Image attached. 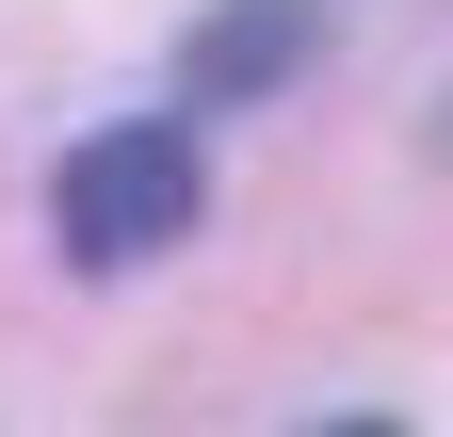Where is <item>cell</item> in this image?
<instances>
[{"mask_svg":"<svg viewBox=\"0 0 453 437\" xmlns=\"http://www.w3.org/2000/svg\"><path fill=\"white\" fill-rule=\"evenodd\" d=\"M195 195H211V162L179 114H130V130H97L65 162V195H49V227H65L81 276H146L162 243H195Z\"/></svg>","mask_w":453,"mask_h":437,"instance_id":"cell-1","label":"cell"},{"mask_svg":"<svg viewBox=\"0 0 453 437\" xmlns=\"http://www.w3.org/2000/svg\"><path fill=\"white\" fill-rule=\"evenodd\" d=\"M308 65H324V0H211L195 49H179V97L195 114H243V97L308 81Z\"/></svg>","mask_w":453,"mask_h":437,"instance_id":"cell-2","label":"cell"}]
</instances>
